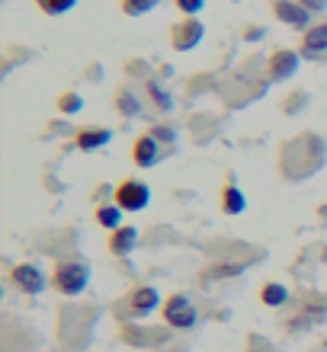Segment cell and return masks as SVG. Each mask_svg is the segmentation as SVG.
Returning a JSON list of instances; mask_svg holds the SVG:
<instances>
[{"mask_svg": "<svg viewBox=\"0 0 327 352\" xmlns=\"http://www.w3.org/2000/svg\"><path fill=\"white\" fill-rule=\"evenodd\" d=\"M90 282V266L84 260H58L52 269V288L58 295H81Z\"/></svg>", "mask_w": 327, "mask_h": 352, "instance_id": "obj_1", "label": "cell"}, {"mask_svg": "<svg viewBox=\"0 0 327 352\" xmlns=\"http://www.w3.org/2000/svg\"><path fill=\"white\" fill-rule=\"evenodd\" d=\"M160 317L170 330H193L199 324V311L193 307L187 295H170L164 305H160Z\"/></svg>", "mask_w": 327, "mask_h": 352, "instance_id": "obj_2", "label": "cell"}, {"mask_svg": "<svg viewBox=\"0 0 327 352\" xmlns=\"http://www.w3.org/2000/svg\"><path fill=\"white\" fill-rule=\"evenodd\" d=\"M112 199H116V205H119L122 212H141L151 202V186L145 179H122L112 189Z\"/></svg>", "mask_w": 327, "mask_h": 352, "instance_id": "obj_3", "label": "cell"}, {"mask_svg": "<svg viewBox=\"0 0 327 352\" xmlns=\"http://www.w3.org/2000/svg\"><path fill=\"white\" fill-rule=\"evenodd\" d=\"M7 278H10V285L19 288L23 295H39V292H45V285H48L45 272H42L36 263H17V266H10Z\"/></svg>", "mask_w": 327, "mask_h": 352, "instance_id": "obj_4", "label": "cell"}, {"mask_svg": "<svg viewBox=\"0 0 327 352\" xmlns=\"http://www.w3.org/2000/svg\"><path fill=\"white\" fill-rule=\"evenodd\" d=\"M202 36H206V26L196 16H187L170 26V48L173 52H193L202 42Z\"/></svg>", "mask_w": 327, "mask_h": 352, "instance_id": "obj_5", "label": "cell"}, {"mask_svg": "<svg viewBox=\"0 0 327 352\" xmlns=\"http://www.w3.org/2000/svg\"><path fill=\"white\" fill-rule=\"evenodd\" d=\"M273 16L292 29H302V32H308L315 26L311 23V10H305L299 0H273Z\"/></svg>", "mask_w": 327, "mask_h": 352, "instance_id": "obj_6", "label": "cell"}, {"mask_svg": "<svg viewBox=\"0 0 327 352\" xmlns=\"http://www.w3.org/2000/svg\"><path fill=\"white\" fill-rule=\"evenodd\" d=\"M299 61H302L299 52L276 48V52L266 58V77H270V80H289V77H295V71H299Z\"/></svg>", "mask_w": 327, "mask_h": 352, "instance_id": "obj_7", "label": "cell"}, {"mask_svg": "<svg viewBox=\"0 0 327 352\" xmlns=\"http://www.w3.org/2000/svg\"><path fill=\"white\" fill-rule=\"evenodd\" d=\"M158 160H160V148L151 135H138V138L131 141V164H135L138 170L154 167Z\"/></svg>", "mask_w": 327, "mask_h": 352, "instance_id": "obj_8", "label": "cell"}, {"mask_svg": "<svg viewBox=\"0 0 327 352\" xmlns=\"http://www.w3.org/2000/svg\"><path fill=\"white\" fill-rule=\"evenodd\" d=\"M112 141L109 129H100V125H81L74 131V148L77 151H100Z\"/></svg>", "mask_w": 327, "mask_h": 352, "instance_id": "obj_9", "label": "cell"}, {"mask_svg": "<svg viewBox=\"0 0 327 352\" xmlns=\"http://www.w3.org/2000/svg\"><path fill=\"white\" fill-rule=\"evenodd\" d=\"M299 55L302 58H321V55H327V23H315V26L302 36Z\"/></svg>", "mask_w": 327, "mask_h": 352, "instance_id": "obj_10", "label": "cell"}, {"mask_svg": "<svg viewBox=\"0 0 327 352\" xmlns=\"http://www.w3.org/2000/svg\"><path fill=\"white\" fill-rule=\"evenodd\" d=\"M160 305V295H158V288H151V285H138L135 292L129 295V311L131 317H145L151 314L154 307Z\"/></svg>", "mask_w": 327, "mask_h": 352, "instance_id": "obj_11", "label": "cell"}, {"mask_svg": "<svg viewBox=\"0 0 327 352\" xmlns=\"http://www.w3.org/2000/svg\"><path fill=\"white\" fill-rule=\"evenodd\" d=\"M167 340H170L167 330H138V327H125V330H122V343L145 346V349H151V346H164Z\"/></svg>", "mask_w": 327, "mask_h": 352, "instance_id": "obj_12", "label": "cell"}, {"mask_svg": "<svg viewBox=\"0 0 327 352\" xmlns=\"http://www.w3.org/2000/svg\"><path fill=\"white\" fill-rule=\"evenodd\" d=\"M135 243H138V231H135V228H125V224H122L119 231H112V237L109 241H106V250L112 253V256H129L131 250H135Z\"/></svg>", "mask_w": 327, "mask_h": 352, "instance_id": "obj_13", "label": "cell"}, {"mask_svg": "<svg viewBox=\"0 0 327 352\" xmlns=\"http://www.w3.org/2000/svg\"><path fill=\"white\" fill-rule=\"evenodd\" d=\"M218 205H222L224 214H244V208H247V199H244V192L238 189V186H222V195H218Z\"/></svg>", "mask_w": 327, "mask_h": 352, "instance_id": "obj_14", "label": "cell"}, {"mask_svg": "<svg viewBox=\"0 0 327 352\" xmlns=\"http://www.w3.org/2000/svg\"><path fill=\"white\" fill-rule=\"evenodd\" d=\"M247 263H215V266H209L199 272V282H218V278H234L241 276Z\"/></svg>", "mask_w": 327, "mask_h": 352, "instance_id": "obj_15", "label": "cell"}, {"mask_svg": "<svg viewBox=\"0 0 327 352\" xmlns=\"http://www.w3.org/2000/svg\"><path fill=\"white\" fill-rule=\"evenodd\" d=\"M116 112H119L122 119H135V116H141V102L129 87H119V90H116Z\"/></svg>", "mask_w": 327, "mask_h": 352, "instance_id": "obj_16", "label": "cell"}, {"mask_svg": "<svg viewBox=\"0 0 327 352\" xmlns=\"http://www.w3.org/2000/svg\"><path fill=\"white\" fill-rule=\"evenodd\" d=\"M145 93H148V100L154 102L160 112H170V109H173V96L164 90V84H160L158 77H148V80H145Z\"/></svg>", "mask_w": 327, "mask_h": 352, "instance_id": "obj_17", "label": "cell"}, {"mask_svg": "<svg viewBox=\"0 0 327 352\" xmlns=\"http://www.w3.org/2000/svg\"><path fill=\"white\" fill-rule=\"evenodd\" d=\"M260 301H263L266 307H282L286 301H289V288L282 285V282H263Z\"/></svg>", "mask_w": 327, "mask_h": 352, "instance_id": "obj_18", "label": "cell"}, {"mask_svg": "<svg viewBox=\"0 0 327 352\" xmlns=\"http://www.w3.org/2000/svg\"><path fill=\"white\" fill-rule=\"evenodd\" d=\"M94 221L100 224V228H106V231H119L122 228V208L119 205H100L94 212Z\"/></svg>", "mask_w": 327, "mask_h": 352, "instance_id": "obj_19", "label": "cell"}, {"mask_svg": "<svg viewBox=\"0 0 327 352\" xmlns=\"http://www.w3.org/2000/svg\"><path fill=\"white\" fill-rule=\"evenodd\" d=\"M158 3L160 0H119V7L125 16H145V13H151Z\"/></svg>", "mask_w": 327, "mask_h": 352, "instance_id": "obj_20", "label": "cell"}, {"mask_svg": "<svg viewBox=\"0 0 327 352\" xmlns=\"http://www.w3.org/2000/svg\"><path fill=\"white\" fill-rule=\"evenodd\" d=\"M32 3H36L45 16H61V13H67V10L74 7L77 0H32Z\"/></svg>", "mask_w": 327, "mask_h": 352, "instance_id": "obj_21", "label": "cell"}, {"mask_svg": "<svg viewBox=\"0 0 327 352\" xmlns=\"http://www.w3.org/2000/svg\"><path fill=\"white\" fill-rule=\"evenodd\" d=\"M58 109L65 112V116H74V112L84 109V100H81L77 93H61V96H58Z\"/></svg>", "mask_w": 327, "mask_h": 352, "instance_id": "obj_22", "label": "cell"}, {"mask_svg": "<svg viewBox=\"0 0 327 352\" xmlns=\"http://www.w3.org/2000/svg\"><path fill=\"white\" fill-rule=\"evenodd\" d=\"M148 135H151L154 141H158V144H160V141H164V144H173V138H177V131L167 129V125H154V129H151Z\"/></svg>", "mask_w": 327, "mask_h": 352, "instance_id": "obj_23", "label": "cell"}, {"mask_svg": "<svg viewBox=\"0 0 327 352\" xmlns=\"http://www.w3.org/2000/svg\"><path fill=\"white\" fill-rule=\"evenodd\" d=\"M173 3H177V10L183 16H196L199 10L206 7V0H173Z\"/></svg>", "mask_w": 327, "mask_h": 352, "instance_id": "obj_24", "label": "cell"}, {"mask_svg": "<svg viewBox=\"0 0 327 352\" xmlns=\"http://www.w3.org/2000/svg\"><path fill=\"white\" fill-rule=\"evenodd\" d=\"M305 10H311V13H324L327 10V0H299Z\"/></svg>", "mask_w": 327, "mask_h": 352, "instance_id": "obj_25", "label": "cell"}, {"mask_svg": "<svg viewBox=\"0 0 327 352\" xmlns=\"http://www.w3.org/2000/svg\"><path fill=\"white\" fill-rule=\"evenodd\" d=\"M263 32H266V29H263V26H251V29H247V32H244V38H247V42H253V38H257V42H260V38H263Z\"/></svg>", "mask_w": 327, "mask_h": 352, "instance_id": "obj_26", "label": "cell"}]
</instances>
